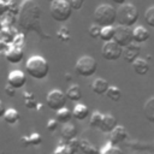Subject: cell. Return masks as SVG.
<instances>
[{
	"instance_id": "cell-1",
	"label": "cell",
	"mask_w": 154,
	"mask_h": 154,
	"mask_svg": "<svg viewBox=\"0 0 154 154\" xmlns=\"http://www.w3.org/2000/svg\"><path fill=\"white\" fill-rule=\"evenodd\" d=\"M18 23L25 31H35L42 37L51 38L43 32L41 26V8L34 0H24L20 4L18 12Z\"/></svg>"
},
{
	"instance_id": "cell-2",
	"label": "cell",
	"mask_w": 154,
	"mask_h": 154,
	"mask_svg": "<svg viewBox=\"0 0 154 154\" xmlns=\"http://www.w3.org/2000/svg\"><path fill=\"white\" fill-rule=\"evenodd\" d=\"M25 70L34 79H43L49 73V64L41 55H32L25 63Z\"/></svg>"
},
{
	"instance_id": "cell-3",
	"label": "cell",
	"mask_w": 154,
	"mask_h": 154,
	"mask_svg": "<svg viewBox=\"0 0 154 154\" xmlns=\"http://www.w3.org/2000/svg\"><path fill=\"white\" fill-rule=\"evenodd\" d=\"M93 19L94 24L101 28L112 26L117 20V10L108 4H101L95 8Z\"/></svg>"
},
{
	"instance_id": "cell-4",
	"label": "cell",
	"mask_w": 154,
	"mask_h": 154,
	"mask_svg": "<svg viewBox=\"0 0 154 154\" xmlns=\"http://www.w3.org/2000/svg\"><path fill=\"white\" fill-rule=\"evenodd\" d=\"M140 13L138 10L136 8L135 5L132 4H124L120 5V7L117 10V23L118 25L122 26H128L131 28L132 25H135L138 20Z\"/></svg>"
},
{
	"instance_id": "cell-5",
	"label": "cell",
	"mask_w": 154,
	"mask_h": 154,
	"mask_svg": "<svg viewBox=\"0 0 154 154\" xmlns=\"http://www.w3.org/2000/svg\"><path fill=\"white\" fill-rule=\"evenodd\" d=\"M49 13L55 22L64 23L70 19L72 14V8L70 7L67 0H55L51 2Z\"/></svg>"
},
{
	"instance_id": "cell-6",
	"label": "cell",
	"mask_w": 154,
	"mask_h": 154,
	"mask_svg": "<svg viewBox=\"0 0 154 154\" xmlns=\"http://www.w3.org/2000/svg\"><path fill=\"white\" fill-rule=\"evenodd\" d=\"M75 70L81 77H91L97 70V61L90 55L81 57L75 65Z\"/></svg>"
},
{
	"instance_id": "cell-7",
	"label": "cell",
	"mask_w": 154,
	"mask_h": 154,
	"mask_svg": "<svg viewBox=\"0 0 154 154\" xmlns=\"http://www.w3.org/2000/svg\"><path fill=\"white\" fill-rule=\"evenodd\" d=\"M66 101H67V97H66L65 93H63L59 89L51 90L46 96V102H47L48 108L52 111H55V112L64 108L66 106Z\"/></svg>"
},
{
	"instance_id": "cell-8",
	"label": "cell",
	"mask_w": 154,
	"mask_h": 154,
	"mask_svg": "<svg viewBox=\"0 0 154 154\" xmlns=\"http://www.w3.org/2000/svg\"><path fill=\"white\" fill-rule=\"evenodd\" d=\"M101 55L107 61H116L123 55V48L114 41L105 42L101 48Z\"/></svg>"
},
{
	"instance_id": "cell-9",
	"label": "cell",
	"mask_w": 154,
	"mask_h": 154,
	"mask_svg": "<svg viewBox=\"0 0 154 154\" xmlns=\"http://www.w3.org/2000/svg\"><path fill=\"white\" fill-rule=\"evenodd\" d=\"M113 41L116 43H118L122 48H125L126 46H129L130 43L134 42V38H132V29H130L128 26H122V25L116 26Z\"/></svg>"
},
{
	"instance_id": "cell-10",
	"label": "cell",
	"mask_w": 154,
	"mask_h": 154,
	"mask_svg": "<svg viewBox=\"0 0 154 154\" xmlns=\"http://www.w3.org/2000/svg\"><path fill=\"white\" fill-rule=\"evenodd\" d=\"M25 83H26V76L20 70H13L7 76V84L13 87L16 90L23 88Z\"/></svg>"
},
{
	"instance_id": "cell-11",
	"label": "cell",
	"mask_w": 154,
	"mask_h": 154,
	"mask_svg": "<svg viewBox=\"0 0 154 154\" xmlns=\"http://www.w3.org/2000/svg\"><path fill=\"white\" fill-rule=\"evenodd\" d=\"M140 53H141V47L138 43H135V42H132L129 46H126L125 48H123L124 60L130 64H132L137 58H140Z\"/></svg>"
},
{
	"instance_id": "cell-12",
	"label": "cell",
	"mask_w": 154,
	"mask_h": 154,
	"mask_svg": "<svg viewBox=\"0 0 154 154\" xmlns=\"http://www.w3.org/2000/svg\"><path fill=\"white\" fill-rule=\"evenodd\" d=\"M128 137V131L124 126L122 125H117L111 132H109V143L113 146H117L122 142H124Z\"/></svg>"
},
{
	"instance_id": "cell-13",
	"label": "cell",
	"mask_w": 154,
	"mask_h": 154,
	"mask_svg": "<svg viewBox=\"0 0 154 154\" xmlns=\"http://www.w3.org/2000/svg\"><path fill=\"white\" fill-rule=\"evenodd\" d=\"M150 34H149V30L143 26V25H137L132 29V38H134V42L135 43H143L146 41H148Z\"/></svg>"
},
{
	"instance_id": "cell-14",
	"label": "cell",
	"mask_w": 154,
	"mask_h": 154,
	"mask_svg": "<svg viewBox=\"0 0 154 154\" xmlns=\"http://www.w3.org/2000/svg\"><path fill=\"white\" fill-rule=\"evenodd\" d=\"M24 58V51L20 47L11 48L6 52V60L11 64H18Z\"/></svg>"
},
{
	"instance_id": "cell-15",
	"label": "cell",
	"mask_w": 154,
	"mask_h": 154,
	"mask_svg": "<svg viewBox=\"0 0 154 154\" xmlns=\"http://www.w3.org/2000/svg\"><path fill=\"white\" fill-rule=\"evenodd\" d=\"M132 69L135 71L136 75L138 76H146L149 72V64L146 59L143 58H137L134 63H132Z\"/></svg>"
},
{
	"instance_id": "cell-16",
	"label": "cell",
	"mask_w": 154,
	"mask_h": 154,
	"mask_svg": "<svg viewBox=\"0 0 154 154\" xmlns=\"http://www.w3.org/2000/svg\"><path fill=\"white\" fill-rule=\"evenodd\" d=\"M117 119L112 114H103V119H102V123H101V126H100V130L105 134H109L116 126H117Z\"/></svg>"
},
{
	"instance_id": "cell-17",
	"label": "cell",
	"mask_w": 154,
	"mask_h": 154,
	"mask_svg": "<svg viewBox=\"0 0 154 154\" xmlns=\"http://www.w3.org/2000/svg\"><path fill=\"white\" fill-rule=\"evenodd\" d=\"M108 87H109L108 82L103 78H95L91 83V90L96 95H105Z\"/></svg>"
},
{
	"instance_id": "cell-18",
	"label": "cell",
	"mask_w": 154,
	"mask_h": 154,
	"mask_svg": "<svg viewBox=\"0 0 154 154\" xmlns=\"http://www.w3.org/2000/svg\"><path fill=\"white\" fill-rule=\"evenodd\" d=\"M60 135H61V137H63L64 141H66V142L67 141H71V140L76 138V136H77V129H76V126L73 124L67 123V124H65L61 128Z\"/></svg>"
},
{
	"instance_id": "cell-19",
	"label": "cell",
	"mask_w": 154,
	"mask_h": 154,
	"mask_svg": "<svg viewBox=\"0 0 154 154\" xmlns=\"http://www.w3.org/2000/svg\"><path fill=\"white\" fill-rule=\"evenodd\" d=\"M89 116V108L83 103H76L72 109V117H75L77 120H84Z\"/></svg>"
},
{
	"instance_id": "cell-20",
	"label": "cell",
	"mask_w": 154,
	"mask_h": 154,
	"mask_svg": "<svg viewBox=\"0 0 154 154\" xmlns=\"http://www.w3.org/2000/svg\"><path fill=\"white\" fill-rule=\"evenodd\" d=\"M65 95H66L67 100L73 101V102H78L82 99V89L78 84H72L71 87H69Z\"/></svg>"
},
{
	"instance_id": "cell-21",
	"label": "cell",
	"mask_w": 154,
	"mask_h": 154,
	"mask_svg": "<svg viewBox=\"0 0 154 154\" xmlns=\"http://www.w3.org/2000/svg\"><path fill=\"white\" fill-rule=\"evenodd\" d=\"M2 119L5 120V123H7L10 125H13V124L19 122L20 114L16 108H7L4 113V116H2Z\"/></svg>"
},
{
	"instance_id": "cell-22",
	"label": "cell",
	"mask_w": 154,
	"mask_h": 154,
	"mask_svg": "<svg viewBox=\"0 0 154 154\" xmlns=\"http://www.w3.org/2000/svg\"><path fill=\"white\" fill-rule=\"evenodd\" d=\"M143 114L148 122L154 124V96H152L146 101L143 106Z\"/></svg>"
},
{
	"instance_id": "cell-23",
	"label": "cell",
	"mask_w": 154,
	"mask_h": 154,
	"mask_svg": "<svg viewBox=\"0 0 154 154\" xmlns=\"http://www.w3.org/2000/svg\"><path fill=\"white\" fill-rule=\"evenodd\" d=\"M79 150L83 154H100V150L88 140H79Z\"/></svg>"
},
{
	"instance_id": "cell-24",
	"label": "cell",
	"mask_w": 154,
	"mask_h": 154,
	"mask_svg": "<svg viewBox=\"0 0 154 154\" xmlns=\"http://www.w3.org/2000/svg\"><path fill=\"white\" fill-rule=\"evenodd\" d=\"M71 118H72V112H71L69 108L64 107V108H61V109L57 111L55 119H57V122H58V123L67 124V123H70Z\"/></svg>"
},
{
	"instance_id": "cell-25",
	"label": "cell",
	"mask_w": 154,
	"mask_h": 154,
	"mask_svg": "<svg viewBox=\"0 0 154 154\" xmlns=\"http://www.w3.org/2000/svg\"><path fill=\"white\" fill-rule=\"evenodd\" d=\"M114 31H116V28L113 25L112 26H103V28H101L100 38L103 42L113 41V38H114Z\"/></svg>"
},
{
	"instance_id": "cell-26",
	"label": "cell",
	"mask_w": 154,
	"mask_h": 154,
	"mask_svg": "<svg viewBox=\"0 0 154 154\" xmlns=\"http://www.w3.org/2000/svg\"><path fill=\"white\" fill-rule=\"evenodd\" d=\"M105 95H106L109 100L117 102V101H119V100L122 99V90H120L117 85H109Z\"/></svg>"
},
{
	"instance_id": "cell-27",
	"label": "cell",
	"mask_w": 154,
	"mask_h": 154,
	"mask_svg": "<svg viewBox=\"0 0 154 154\" xmlns=\"http://www.w3.org/2000/svg\"><path fill=\"white\" fill-rule=\"evenodd\" d=\"M23 99H24V105L26 108L29 109H34L36 108L37 106V101H36V97L32 93H29V91H24L23 93Z\"/></svg>"
},
{
	"instance_id": "cell-28",
	"label": "cell",
	"mask_w": 154,
	"mask_h": 154,
	"mask_svg": "<svg viewBox=\"0 0 154 154\" xmlns=\"http://www.w3.org/2000/svg\"><path fill=\"white\" fill-rule=\"evenodd\" d=\"M102 119H103V114L99 111H95L91 113L90 118H89V125L91 128H95V129H100L101 126V123H102Z\"/></svg>"
},
{
	"instance_id": "cell-29",
	"label": "cell",
	"mask_w": 154,
	"mask_h": 154,
	"mask_svg": "<svg viewBox=\"0 0 154 154\" xmlns=\"http://www.w3.org/2000/svg\"><path fill=\"white\" fill-rule=\"evenodd\" d=\"M57 36H58V40L60 41V42H69L70 41V38H71V32H70V30L66 28V26H61L59 30H58V32H57Z\"/></svg>"
},
{
	"instance_id": "cell-30",
	"label": "cell",
	"mask_w": 154,
	"mask_h": 154,
	"mask_svg": "<svg viewBox=\"0 0 154 154\" xmlns=\"http://www.w3.org/2000/svg\"><path fill=\"white\" fill-rule=\"evenodd\" d=\"M65 147L70 154H76L79 150V140L73 138L71 141H65Z\"/></svg>"
},
{
	"instance_id": "cell-31",
	"label": "cell",
	"mask_w": 154,
	"mask_h": 154,
	"mask_svg": "<svg viewBox=\"0 0 154 154\" xmlns=\"http://www.w3.org/2000/svg\"><path fill=\"white\" fill-rule=\"evenodd\" d=\"M144 22L147 23L148 26L154 28V5L146 10V12H144Z\"/></svg>"
},
{
	"instance_id": "cell-32",
	"label": "cell",
	"mask_w": 154,
	"mask_h": 154,
	"mask_svg": "<svg viewBox=\"0 0 154 154\" xmlns=\"http://www.w3.org/2000/svg\"><path fill=\"white\" fill-rule=\"evenodd\" d=\"M28 138H29V144L32 147H37L42 143V136L38 132H32L31 135L28 136Z\"/></svg>"
},
{
	"instance_id": "cell-33",
	"label": "cell",
	"mask_w": 154,
	"mask_h": 154,
	"mask_svg": "<svg viewBox=\"0 0 154 154\" xmlns=\"http://www.w3.org/2000/svg\"><path fill=\"white\" fill-rule=\"evenodd\" d=\"M88 32H89V36H90L91 38H100L101 26H99V25H96V24H91V25L89 26Z\"/></svg>"
},
{
	"instance_id": "cell-34",
	"label": "cell",
	"mask_w": 154,
	"mask_h": 154,
	"mask_svg": "<svg viewBox=\"0 0 154 154\" xmlns=\"http://www.w3.org/2000/svg\"><path fill=\"white\" fill-rule=\"evenodd\" d=\"M67 2L73 11V10H81L84 4V0H67Z\"/></svg>"
},
{
	"instance_id": "cell-35",
	"label": "cell",
	"mask_w": 154,
	"mask_h": 154,
	"mask_svg": "<svg viewBox=\"0 0 154 154\" xmlns=\"http://www.w3.org/2000/svg\"><path fill=\"white\" fill-rule=\"evenodd\" d=\"M57 129H58V122H57V119H49L47 122V130L51 131V132H54Z\"/></svg>"
},
{
	"instance_id": "cell-36",
	"label": "cell",
	"mask_w": 154,
	"mask_h": 154,
	"mask_svg": "<svg viewBox=\"0 0 154 154\" xmlns=\"http://www.w3.org/2000/svg\"><path fill=\"white\" fill-rule=\"evenodd\" d=\"M52 154H70V153L67 152V149H66V147H65V143H61V144H59V146L55 148V150H54Z\"/></svg>"
},
{
	"instance_id": "cell-37",
	"label": "cell",
	"mask_w": 154,
	"mask_h": 154,
	"mask_svg": "<svg viewBox=\"0 0 154 154\" xmlns=\"http://www.w3.org/2000/svg\"><path fill=\"white\" fill-rule=\"evenodd\" d=\"M5 94L8 96V97H14L16 96V89L13 88V87H11V85H8V84H6V87H5Z\"/></svg>"
},
{
	"instance_id": "cell-38",
	"label": "cell",
	"mask_w": 154,
	"mask_h": 154,
	"mask_svg": "<svg viewBox=\"0 0 154 154\" xmlns=\"http://www.w3.org/2000/svg\"><path fill=\"white\" fill-rule=\"evenodd\" d=\"M8 10V4L7 1H0V16L4 14Z\"/></svg>"
},
{
	"instance_id": "cell-39",
	"label": "cell",
	"mask_w": 154,
	"mask_h": 154,
	"mask_svg": "<svg viewBox=\"0 0 154 154\" xmlns=\"http://www.w3.org/2000/svg\"><path fill=\"white\" fill-rule=\"evenodd\" d=\"M19 142H20V144H22L24 148L30 146V144H29V138H28V136H22L20 140H19Z\"/></svg>"
},
{
	"instance_id": "cell-40",
	"label": "cell",
	"mask_w": 154,
	"mask_h": 154,
	"mask_svg": "<svg viewBox=\"0 0 154 154\" xmlns=\"http://www.w3.org/2000/svg\"><path fill=\"white\" fill-rule=\"evenodd\" d=\"M5 111H6V108H5V106H4V103H2V101L0 100V118H2V116H4V113H5Z\"/></svg>"
},
{
	"instance_id": "cell-41",
	"label": "cell",
	"mask_w": 154,
	"mask_h": 154,
	"mask_svg": "<svg viewBox=\"0 0 154 154\" xmlns=\"http://www.w3.org/2000/svg\"><path fill=\"white\" fill-rule=\"evenodd\" d=\"M113 2H116V4H118V5H124L125 4V0H112Z\"/></svg>"
},
{
	"instance_id": "cell-42",
	"label": "cell",
	"mask_w": 154,
	"mask_h": 154,
	"mask_svg": "<svg viewBox=\"0 0 154 154\" xmlns=\"http://www.w3.org/2000/svg\"><path fill=\"white\" fill-rule=\"evenodd\" d=\"M65 79H66L67 82H70V81L72 79V77H71V75H70V73H66V75H65Z\"/></svg>"
},
{
	"instance_id": "cell-43",
	"label": "cell",
	"mask_w": 154,
	"mask_h": 154,
	"mask_svg": "<svg viewBox=\"0 0 154 154\" xmlns=\"http://www.w3.org/2000/svg\"><path fill=\"white\" fill-rule=\"evenodd\" d=\"M0 1H7V0H0Z\"/></svg>"
},
{
	"instance_id": "cell-44",
	"label": "cell",
	"mask_w": 154,
	"mask_h": 154,
	"mask_svg": "<svg viewBox=\"0 0 154 154\" xmlns=\"http://www.w3.org/2000/svg\"><path fill=\"white\" fill-rule=\"evenodd\" d=\"M52 1H55V0H51V2H52Z\"/></svg>"
}]
</instances>
